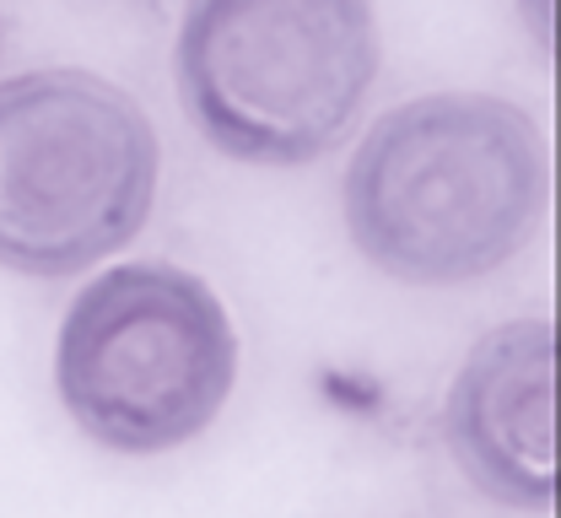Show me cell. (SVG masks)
I'll list each match as a JSON object with an SVG mask.
<instances>
[{
	"instance_id": "cell-2",
	"label": "cell",
	"mask_w": 561,
	"mask_h": 518,
	"mask_svg": "<svg viewBox=\"0 0 561 518\" xmlns=\"http://www.w3.org/2000/svg\"><path fill=\"white\" fill-rule=\"evenodd\" d=\"M378 81L373 0H195L179 97L232 162L302 168L346 141Z\"/></svg>"
},
{
	"instance_id": "cell-3",
	"label": "cell",
	"mask_w": 561,
	"mask_h": 518,
	"mask_svg": "<svg viewBox=\"0 0 561 518\" xmlns=\"http://www.w3.org/2000/svg\"><path fill=\"white\" fill-rule=\"evenodd\" d=\"M157 130L92 71L0 81V270L76 276L119 254L157 206Z\"/></svg>"
},
{
	"instance_id": "cell-4",
	"label": "cell",
	"mask_w": 561,
	"mask_h": 518,
	"mask_svg": "<svg viewBox=\"0 0 561 518\" xmlns=\"http://www.w3.org/2000/svg\"><path fill=\"white\" fill-rule=\"evenodd\" d=\"M238 383V335L195 270L114 265L70 302L55 341L66 416L114 453L195 444Z\"/></svg>"
},
{
	"instance_id": "cell-5",
	"label": "cell",
	"mask_w": 561,
	"mask_h": 518,
	"mask_svg": "<svg viewBox=\"0 0 561 518\" xmlns=\"http://www.w3.org/2000/svg\"><path fill=\"white\" fill-rule=\"evenodd\" d=\"M443 433L470 486L524 514L557 503V324L513 319L454 372Z\"/></svg>"
},
{
	"instance_id": "cell-1",
	"label": "cell",
	"mask_w": 561,
	"mask_h": 518,
	"mask_svg": "<svg viewBox=\"0 0 561 518\" xmlns=\"http://www.w3.org/2000/svg\"><path fill=\"white\" fill-rule=\"evenodd\" d=\"M540 125L486 92H426L389 108L346 168L356 254L405 287H465L502 270L546 222Z\"/></svg>"
}]
</instances>
